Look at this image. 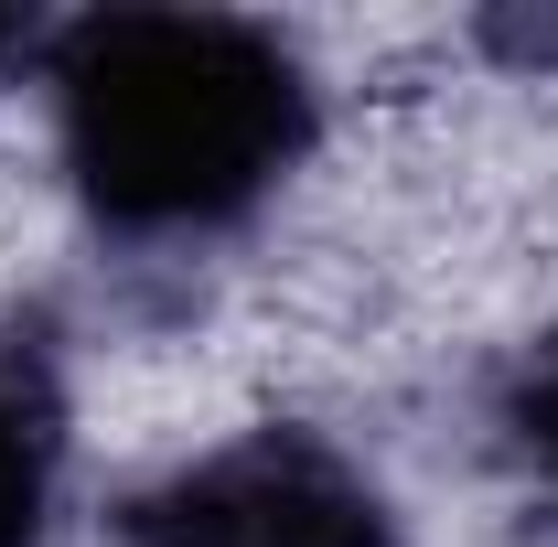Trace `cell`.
Returning <instances> with one entry per match:
<instances>
[{
	"mask_svg": "<svg viewBox=\"0 0 558 547\" xmlns=\"http://www.w3.org/2000/svg\"><path fill=\"white\" fill-rule=\"evenodd\" d=\"M54 130L75 194L130 226L183 236L269 194L312 139V86L258 22L226 11H97L54 44Z\"/></svg>",
	"mask_w": 558,
	"mask_h": 547,
	"instance_id": "1",
	"label": "cell"
},
{
	"mask_svg": "<svg viewBox=\"0 0 558 547\" xmlns=\"http://www.w3.org/2000/svg\"><path fill=\"white\" fill-rule=\"evenodd\" d=\"M130 547H398L387 494L312 429H247L150 483Z\"/></svg>",
	"mask_w": 558,
	"mask_h": 547,
	"instance_id": "2",
	"label": "cell"
},
{
	"mask_svg": "<svg viewBox=\"0 0 558 547\" xmlns=\"http://www.w3.org/2000/svg\"><path fill=\"white\" fill-rule=\"evenodd\" d=\"M44 505H54V429L22 398V376L0 365V547L44 537Z\"/></svg>",
	"mask_w": 558,
	"mask_h": 547,
	"instance_id": "3",
	"label": "cell"
},
{
	"mask_svg": "<svg viewBox=\"0 0 558 547\" xmlns=\"http://www.w3.org/2000/svg\"><path fill=\"white\" fill-rule=\"evenodd\" d=\"M515 429H526L537 473L558 483V354H537V376H526V398H515Z\"/></svg>",
	"mask_w": 558,
	"mask_h": 547,
	"instance_id": "4",
	"label": "cell"
},
{
	"mask_svg": "<svg viewBox=\"0 0 558 547\" xmlns=\"http://www.w3.org/2000/svg\"><path fill=\"white\" fill-rule=\"evenodd\" d=\"M0 44H11V22H0Z\"/></svg>",
	"mask_w": 558,
	"mask_h": 547,
	"instance_id": "5",
	"label": "cell"
}]
</instances>
